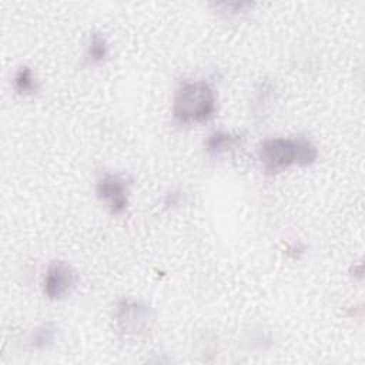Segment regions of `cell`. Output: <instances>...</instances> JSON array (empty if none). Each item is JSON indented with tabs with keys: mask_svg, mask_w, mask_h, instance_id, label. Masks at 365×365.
<instances>
[{
	"mask_svg": "<svg viewBox=\"0 0 365 365\" xmlns=\"http://www.w3.org/2000/svg\"><path fill=\"white\" fill-rule=\"evenodd\" d=\"M318 158L317 145L307 137H269L257 147V160L268 175L281 174L292 167H308Z\"/></svg>",
	"mask_w": 365,
	"mask_h": 365,
	"instance_id": "1",
	"label": "cell"
},
{
	"mask_svg": "<svg viewBox=\"0 0 365 365\" xmlns=\"http://www.w3.org/2000/svg\"><path fill=\"white\" fill-rule=\"evenodd\" d=\"M217 106V93L208 81L184 80L174 93L171 114L180 125H200L214 118Z\"/></svg>",
	"mask_w": 365,
	"mask_h": 365,
	"instance_id": "2",
	"label": "cell"
},
{
	"mask_svg": "<svg viewBox=\"0 0 365 365\" xmlns=\"http://www.w3.org/2000/svg\"><path fill=\"white\" fill-rule=\"evenodd\" d=\"M114 322L118 332L125 338H140L150 332L154 325V309L138 298L124 297L114 307Z\"/></svg>",
	"mask_w": 365,
	"mask_h": 365,
	"instance_id": "3",
	"label": "cell"
},
{
	"mask_svg": "<svg viewBox=\"0 0 365 365\" xmlns=\"http://www.w3.org/2000/svg\"><path fill=\"white\" fill-rule=\"evenodd\" d=\"M96 195L113 215H121L130 204V182L118 173H104L96 182Z\"/></svg>",
	"mask_w": 365,
	"mask_h": 365,
	"instance_id": "4",
	"label": "cell"
},
{
	"mask_svg": "<svg viewBox=\"0 0 365 365\" xmlns=\"http://www.w3.org/2000/svg\"><path fill=\"white\" fill-rule=\"evenodd\" d=\"M77 274L74 268L61 259H56L48 264L43 277V294L51 299L58 301L68 295L76 287Z\"/></svg>",
	"mask_w": 365,
	"mask_h": 365,
	"instance_id": "5",
	"label": "cell"
},
{
	"mask_svg": "<svg viewBox=\"0 0 365 365\" xmlns=\"http://www.w3.org/2000/svg\"><path fill=\"white\" fill-rule=\"evenodd\" d=\"M242 143V135L240 133L215 130L210 133L204 141V148L210 155L220 157L235 151Z\"/></svg>",
	"mask_w": 365,
	"mask_h": 365,
	"instance_id": "6",
	"label": "cell"
},
{
	"mask_svg": "<svg viewBox=\"0 0 365 365\" xmlns=\"http://www.w3.org/2000/svg\"><path fill=\"white\" fill-rule=\"evenodd\" d=\"M110 53V46L103 33H91L86 46V60L91 66H98L106 61Z\"/></svg>",
	"mask_w": 365,
	"mask_h": 365,
	"instance_id": "7",
	"label": "cell"
},
{
	"mask_svg": "<svg viewBox=\"0 0 365 365\" xmlns=\"http://www.w3.org/2000/svg\"><path fill=\"white\" fill-rule=\"evenodd\" d=\"M11 84H13V88L17 94L23 96V97H30V96H34L40 86H38V80L34 74V71L27 67V66H21L13 76V80H11Z\"/></svg>",
	"mask_w": 365,
	"mask_h": 365,
	"instance_id": "8",
	"label": "cell"
},
{
	"mask_svg": "<svg viewBox=\"0 0 365 365\" xmlns=\"http://www.w3.org/2000/svg\"><path fill=\"white\" fill-rule=\"evenodd\" d=\"M57 338V327L53 322H43L37 325L30 336H29V345L33 349H47L54 344Z\"/></svg>",
	"mask_w": 365,
	"mask_h": 365,
	"instance_id": "9",
	"label": "cell"
},
{
	"mask_svg": "<svg viewBox=\"0 0 365 365\" xmlns=\"http://www.w3.org/2000/svg\"><path fill=\"white\" fill-rule=\"evenodd\" d=\"M244 344L252 351H265L272 346L274 335L265 327H252L245 332Z\"/></svg>",
	"mask_w": 365,
	"mask_h": 365,
	"instance_id": "10",
	"label": "cell"
},
{
	"mask_svg": "<svg viewBox=\"0 0 365 365\" xmlns=\"http://www.w3.org/2000/svg\"><path fill=\"white\" fill-rule=\"evenodd\" d=\"M171 195H168L167 197V200H165V205H168V207H171V204L173 205H175L177 202H178V198H180V192H175V191H173V192H170Z\"/></svg>",
	"mask_w": 365,
	"mask_h": 365,
	"instance_id": "11",
	"label": "cell"
}]
</instances>
